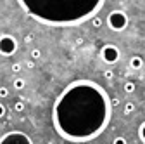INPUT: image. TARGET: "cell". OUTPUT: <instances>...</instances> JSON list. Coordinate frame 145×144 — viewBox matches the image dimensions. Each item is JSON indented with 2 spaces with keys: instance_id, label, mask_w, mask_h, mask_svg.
<instances>
[{
  "instance_id": "cell-1",
  "label": "cell",
  "mask_w": 145,
  "mask_h": 144,
  "mask_svg": "<svg viewBox=\"0 0 145 144\" xmlns=\"http://www.w3.org/2000/svg\"><path fill=\"white\" fill-rule=\"evenodd\" d=\"M111 97L92 80L71 82L52 108L56 132L71 142H88L99 137L111 120Z\"/></svg>"
},
{
  "instance_id": "cell-2",
  "label": "cell",
  "mask_w": 145,
  "mask_h": 144,
  "mask_svg": "<svg viewBox=\"0 0 145 144\" xmlns=\"http://www.w3.org/2000/svg\"><path fill=\"white\" fill-rule=\"evenodd\" d=\"M19 7L33 19L48 26H74L93 19L102 0H19Z\"/></svg>"
},
{
  "instance_id": "cell-3",
  "label": "cell",
  "mask_w": 145,
  "mask_h": 144,
  "mask_svg": "<svg viewBox=\"0 0 145 144\" xmlns=\"http://www.w3.org/2000/svg\"><path fill=\"white\" fill-rule=\"evenodd\" d=\"M128 23H130V19H128V14H126L124 11L116 9V11H111L109 16H107V26L112 31H118V33L124 31L126 28H128Z\"/></svg>"
},
{
  "instance_id": "cell-4",
  "label": "cell",
  "mask_w": 145,
  "mask_h": 144,
  "mask_svg": "<svg viewBox=\"0 0 145 144\" xmlns=\"http://www.w3.org/2000/svg\"><path fill=\"white\" fill-rule=\"evenodd\" d=\"M0 144H33L31 137L21 130H12L0 137Z\"/></svg>"
},
{
  "instance_id": "cell-5",
  "label": "cell",
  "mask_w": 145,
  "mask_h": 144,
  "mask_svg": "<svg viewBox=\"0 0 145 144\" xmlns=\"http://www.w3.org/2000/svg\"><path fill=\"white\" fill-rule=\"evenodd\" d=\"M17 40L12 37V35H0V56L9 57L14 56L17 50Z\"/></svg>"
},
{
  "instance_id": "cell-6",
  "label": "cell",
  "mask_w": 145,
  "mask_h": 144,
  "mask_svg": "<svg viewBox=\"0 0 145 144\" xmlns=\"http://www.w3.org/2000/svg\"><path fill=\"white\" fill-rule=\"evenodd\" d=\"M100 57L107 64H116L121 59V50L114 44H105L102 47V50H100Z\"/></svg>"
},
{
  "instance_id": "cell-7",
  "label": "cell",
  "mask_w": 145,
  "mask_h": 144,
  "mask_svg": "<svg viewBox=\"0 0 145 144\" xmlns=\"http://www.w3.org/2000/svg\"><path fill=\"white\" fill-rule=\"evenodd\" d=\"M130 68L131 69H142L143 68V59L140 56H131L130 59Z\"/></svg>"
},
{
  "instance_id": "cell-8",
  "label": "cell",
  "mask_w": 145,
  "mask_h": 144,
  "mask_svg": "<svg viewBox=\"0 0 145 144\" xmlns=\"http://www.w3.org/2000/svg\"><path fill=\"white\" fill-rule=\"evenodd\" d=\"M12 87L16 89V90H23V89L26 87V82H24L23 78H14V82H12Z\"/></svg>"
},
{
  "instance_id": "cell-9",
  "label": "cell",
  "mask_w": 145,
  "mask_h": 144,
  "mask_svg": "<svg viewBox=\"0 0 145 144\" xmlns=\"http://www.w3.org/2000/svg\"><path fill=\"white\" fill-rule=\"evenodd\" d=\"M123 90H124L126 94H133V92L137 90V85H135L133 82H126V83L123 85Z\"/></svg>"
},
{
  "instance_id": "cell-10",
  "label": "cell",
  "mask_w": 145,
  "mask_h": 144,
  "mask_svg": "<svg viewBox=\"0 0 145 144\" xmlns=\"http://www.w3.org/2000/svg\"><path fill=\"white\" fill-rule=\"evenodd\" d=\"M133 111H135V104H133L131 101H128V102L124 104V108H123V113H124L126 116H128V115H131Z\"/></svg>"
},
{
  "instance_id": "cell-11",
  "label": "cell",
  "mask_w": 145,
  "mask_h": 144,
  "mask_svg": "<svg viewBox=\"0 0 145 144\" xmlns=\"http://www.w3.org/2000/svg\"><path fill=\"white\" fill-rule=\"evenodd\" d=\"M138 137H140V141L145 144V122H142L140 127H138Z\"/></svg>"
},
{
  "instance_id": "cell-12",
  "label": "cell",
  "mask_w": 145,
  "mask_h": 144,
  "mask_svg": "<svg viewBox=\"0 0 145 144\" xmlns=\"http://www.w3.org/2000/svg\"><path fill=\"white\" fill-rule=\"evenodd\" d=\"M14 111H17V113H23L24 111V102H23V99H19V101L14 102Z\"/></svg>"
},
{
  "instance_id": "cell-13",
  "label": "cell",
  "mask_w": 145,
  "mask_h": 144,
  "mask_svg": "<svg viewBox=\"0 0 145 144\" xmlns=\"http://www.w3.org/2000/svg\"><path fill=\"white\" fill-rule=\"evenodd\" d=\"M102 24H104V21L100 19V17H99V16H95V17H93V19H92V26H93V28H100Z\"/></svg>"
},
{
  "instance_id": "cell-14",
  "label": "cell",
  "mask_w": 145,
  "mask_h": 144,
  "mask_svg": "<svg viewBox=\"0 0 145 144\" xmlns=\"http://www.w3.org/2000/svg\"><path fill=\"white\" fill-rule=\"evenodd\" d=\"M40 57H42V50L40 49H33L31 50V59L36 61V59H40Z\"/></svg>"
},
{
  "instance_id": "cell-15",
  "label": "cell",
  "mask_w": 145,
  "mask_h": 144,
  "mask_svg": "<svg viewBox=\"0 0 145 144\" xmlns=\"http://www.w3.org/2000/svg\"><path fill=\"white\" fill-rule=\"evenodd\" d=\"M112 144H128V141H126V137H123V135H118V137H114Z\"/></svg>"
},
{
  "instance_id": "cell-16",
  "label": "cell",
  "mask_w": 145,
  "mask_h": 144,
  "mask_svg": "<svg viewBox=\"0 0 145 144\" xmlns=\"http://www.w3.org/2000/svg\"><path fill=\"white\" fill-rule=\"evenodd\" d=\"M112 77H114L112 69H105V71H104V78H105V80H112Z\"/></svg>"
},
{
  "instance_id": "cell-17",
  "label": "cell",
  "mask_w": 145,
  "mask_h": 144,
  "mask_svg": "<svg viewBox=\"0 0 145 144\" xmlns=\"http://www.w3.org/2000/svg\"><path fill=\"white\" fill-rule=\"evenodd\" d=\"M0 97H9V89L7 87H0Z\"/></svg>"
},
{
  "instance_id": "cell-18",
  "label": "cell",
  "mask_w": 145,
  "mask_h": 144,
  "mask_svg": "<svg viewBox=\"0 0 145 144\" xmlns=\"http://www.w3.org/2000/svg\"><path fill=\"white\" fill-rule=\"evenodd\" d=\"M21 68H23V66H21L19 63H14L10 69H12V73H19V71H21Z\"/></svg>"
},
{
  "instance_id": "cell-19",
  "label": "cell",
  "mask_w": 145,
  "mask_h": 144,
  "mask_svg": "<svg viewBox=\"0 0 145 144\" xmlns=\"http://www.w3.org/2000/svg\"><path fill=\"white\" fill-rule=\"evenodd\" d=\"M111 106L114 108V106H119V97H112L111 99Z\"/></svg>"
},
{
  "instance_id": "cell-20",
  "label": "cell",
  "mask_w": 145,
  "mask_h": 144,
  "mask_svg": "<svg viewBox=\"0 0 145 144\" xmlns=\"http://www.w3.org/2000/svg\"><path fill=\"white\" fill-rule=\"evenodd\" d=\"M4 115H5V106H4L2 102H0V118H2Z\"/></svg>"
},
{
  "instance_id": "cell-21",
  "label": "cell",
  "mask_w": 145,
  "mask_h": 144,
  "mask_svg": "<svg viewBox=\"0 0 145 144\" xmlns=\"http://www.w3.org/2000/svg\"><path fill=\"white\" fill-rule=\"evenodd\" d=\"M24 42H26V44L33 42V35H26V37H24Z\"/></svg>"
},
{
  "instance_id": "cell-22",
  "label": "cell",
  "mask_w": 145,
  "mask_h": 144,
  "mask_svg": "<svg viewBox=\"0 0 145 144\" xmlns=\"http://www.w3.org/2000/svg\"><path fill=\"white\" fill-rule=\"evenodd\" d=\"M45 144H56V142H54V141H48V142H45Z\"/></svg>"
}]
</instances>
